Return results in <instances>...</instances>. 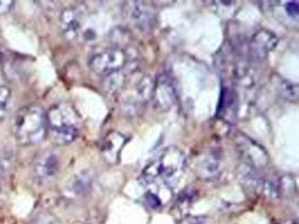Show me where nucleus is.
I'll return each mask as SVG.
<instances>
[{
  "mask_svg": "<svg viewBox=\"0 0 299 224\" xmlns=\"http://www.w3.org/2000/svg\"><path fill=\"white\" fill-rule=\"evenodd\" d=\"M279 92L281 96L289 99V100H296L298 97V86L294 83H290V82L287 81H280L278 85Z\"/></svg>",
  "mask_w": 299,
  "mask_h": 224,
  "instance_id": "nucleus-16",
  "label": "nucleus"
},
{
  "mask_svg": "<svg viewBox=\"0 0 299 224\" xmlns=\"http://www.w3.org/2000/svg\"><path fill=\"white\" fill-rule=\"evenodd\" d=\"M10 102V90L7 86H0V119L6 116Z\"/></svg>",
  "mask_w": 299,
  "mask_h": 224,
  "instance_id": "nucleus-17",
  "label": "nucleus"
},
{
  "mask_svg": "<svg viewBox=\"0 0 299 224\" xmlns=\"http://www.w3.org/2000/svg\"><path fill=\"white\" fill-rule=\"evenodd\" d=\"M222 167L221 157L214 151L204 155L197 165L198 175L203 178H212L220 173Z\"/></svg>",
  "mask_w": 299,
  "mask_h": 224,
  "instance_id": "nucleus-12",
  "label": "nucleus"
},
{
  "mask_svg": "<svg viewBox=\"0 0 299 224\" xmlns=\"http://www.w3.org/2000/svg\"><path fill=\"white\" fill-rule=\"evenodd\" d=\"M91 187V177L86 173L74 175L65 185V194L71 197H82L89 192Z\"/></svg>",
  "mask_w": 299,
  "mask_h": 224,
  "instance_id": "nucleus-13",
  "label": "nucleus"
},
{
  "mask_svg": "<svg viewBox=\"0 0 299 224\" xmlns=\"http://www.w3.org/2000/svg\"><path fill=\"white\" fill-rule=\"evenodd\" d=\"M75 224H85V223H81V222H78V223H75Z\"/></svg>",
  "mask_w": 299,
  "mask_h": 224,
  "instance_id": "nucleus-26",
  "label": "nucleus"
},
{
  "mask_svg": "<svg viewBox=\"0 0 299 224\" xmlns=\"http://www.w3.org/2000/svg\"><path fill=\"white\" fill-rule=\"evenodd\" d=\"M128 61L127 54L119 47H110L93 54L89 60V68L100 76H110L124 68Z\"/></svg>",
  "mask_w": 299,
  "mask_h": 224,
  "instance_id": "nucleus-4",
  "label": "nucleus"
},
{
  "mask_svg": "<svg viewBox=\"0 0 299 224\" xmlns=\"http://www.w3.org/2000/svg\"><path fill=\"white\" fill-rule=\"evenodd\" d=\"M288 224H297V221H296V220H292V221H290Z\"/></svg>",
  "mask_w": 299,
  "mask_h": 224,
  "instance_id": "nucleus-24",
  "label": "nucleus"
},
{
  "mask_svg": "<svg viewBox=\"0 0 299 224\" xmlns=\"http://www.w3.org/2000/svg\"><path fill=\"white\" fill-rule=\"evenodd\" d=\"M0 62H2V53H0Z\"/></svg>",
  "mask_w": 299,
  "mask_h": 224,
  "instance_id": "nucleus-25",
  "label": "nucleus"
},
{
  "mask_svg": "<svg viewBox=\"0 0 299 224\" xmlns=\"http://www.w3.org/2000/svg\"><path fill=\"white\" fill-rule=\"evenodd\" d=\"M176 98L177 94H176L175 85L168 75L162 74L155 79L151 99L154 100L155 107L158 110L164 111L172 108L176 102Z\"/></svg>",
  "mask_w": 299,
  "mask_h": 224,
  "instance_id": "nucleus-6",
  "label": "nucleus"
},
{
  "mask_svg": "<svg viewBox=\"0 0 299 224\" xmlns=\"http://www.w3.org/2000/svg\"><path fill=\"white\" fill-rule=\"evenodd\" d=\"M127 137L119 131H110L105 136L102 146H101V155L105 163L109 165H114L119 162L121 150L127 143Z\"/></svg>",
  "mask_w": 299,
  "mask_h": 224,
  "instance_id": "nucleus-7",
  "label": "nucleus"
},
{
  "mask_svg": "<svg viewBox=\"0 0 299 224\" xmlns=\"http://www.w3.org/2000/svg\"><path fill=\"white\" fill-rule=\"evenodd\" d=\"M81 118L70 103H57L46 114V127L51 140L55 145L73 143L80 133Z\"/></svg>",
  "mask_w": 299,
  "mask_h": 224,
  "instance_id": "nucleus-2",
  "label": "nucleus"
},
{
  "mask_svg": "<svg viewBox=\"0 0 299 224\" xmlns=\"http://www.w3.org/2000/svg\"><path fill=\"white\" fill-rule=\"evenodd\" d=\"M13 132L17 143L22 146L40 143L48 133L44 110L36 104L21 108L14 118Z\"/></svg>",
  "mask_w": 299,
  "mask_h": 224,
  "instance_id": "nucleus-3",
  "label": "nucleus"
},
{
  "mask_svg": "<svg viewBox=\"0 0 299 224\" xmlns=\"http://www.w3.org/2000/svg\"><path fill=\"white\" fill-rule=\"evenodd\" d=\"M238 177L245 190L251 193H257L260 188H263V181L257 173V169L243 164L238 170Z\"/></svg>",
  "mask_w": 299,
  "mask_h": 224,
  "instance_id": "nucleus-14",
  "label": "nucleus"
},
{
  "mask_svg": "<svg viewBox=\"0 0 299 224\" xmlns=\"http://www.w3.org/2000/svg\"><path fill=\"white\" fill-rule=\"evenodd\" d=\"M186 158L177 147H168L144 169L143 178L148 185H171L184 172Z\"/></svg>",
  "mask_w": 299,
  "mask_h": 224,
  "instance_id": "nucleus-1",
  "label": "nucleus"
},
{
  "mask_svg": "<svg viewBox=\"0 0 299 224\" xmlns=\"http://www.w3.org/2000/svg\"><path fill=\"white\" fill-rule=\"evenodd\" d=\"M6 169H7V163H6L4 159L0 158V181L4 178Z\"/></svg>",
  "mask_w": 299,
  "mask_h": 224,
  "instance_id": "nucleus-23",
  "label": "nucleus"
},
{
  "mask_svg": "<svg viewBox=\"0 0 299 224\" xmlns=\"http://www.w3.org/2000/svg\"><path fill=\"white\" fill-rule=\"evenodd\" d=\"M128 18L137 27H149L152 21V13L144 3H131L128 6Z\"/></svg>",
  "mask_w": 299,
  "mask_h": 224,
  "instance_id": "nucleus-11",
  "label": "nucleus"
},
{
  "mask_svg": "<svg viewBox=\"0 0 299 224\" xmlns=\"http://www.w3.org/2000/svg\"><path fill=\"white\" fill-rule=\"evenodd\" d=\"M146 202H147V204L152 209H158L162 205L160 198L152 192L147 193V195H146Z\"/></svg>",
  "mask_w": 299,
  "mask_h": 224,
  "instance_id": "nucleus-19",
  "label": "nucleus"
},
{
  "mask_svg": "<svg viewBox=\"0 0 299 224\" xmlns=\"http://www.w3.org/2000/svg\"><path fill=\"white\" fill-rule=\"evenodd\" d=\"M31 224H62L57 217L50 213H40L34 217Z\"/></svg>",
  "mask_w": 299,
  "mask_h": 224,
  "instance_id": "nucleus-18",
  "label": "nucleus"
},
{
  "mask_svg": "<svg viewBox=\"0 0 299 224\" xmlns=\"http://www.w3.org/2000/svg\"><path fill=\"white\" fill-rule=\"evenodd\" d=\"M205 222H206V217L204 216H191L180 220L179 224H205Z\"/></svg>",
  "mask_w": 299,
  "mask_h": 224,
  "instance_id": "nucleus-21",
  "label": "nucleus"
},
{
  "mask_svg": "<svg viewBox=\"0 0 299 224\" xmlns=\"http://www.w3.org/2000/svg\"><path fill=\"white\" fill-rule=\"evenodd\" d=\"M58 168H60V161L58 157L53 151H44L35 159L34 172L37 178L42 182H50L54 178Z\"/></svg>",
  "mask_w": 299,
  "mask_h": 224,
  "instance_id": "nucleus-8",
  "label": "nucleus"
},
{
  "mask_svg": "<svg viewBox=\"0 0 299 224\" xmlns=\"http://www.w3.org/2000/svg\"><path fill=\"white\" fill-rule=\"evenodd\" d=\"M278 43L275 35L268 31H259L251 39L250 53L255 60H265V57L272 51Z\"/></svg>",
  "mask_w": 299,
  "mask_h": 224,
  "instance_id": "nucleus-9",
  "label": "nucleus"
},
{
  "mask_svg": "<svg viewBox=\"0 0 299 224\" xmlns=\"http://www.w3.org/2000/svg\"><path fill=\"white\" fill-rule=\"evenodd\" d=\"M193 199H194V193L191 192H184L178 197L176 204L174 206V213L175 216H177L179 220L185 219V216L189 214V211L193 204Z\"/></svg>",
  "mask_w": 299,
  "mask_h": 224,
  "instance_id": "nucleus-15",
  "label": "nucleus"
},
{
  "mask_svg": "<svg viewBox=\"0 0 299 224\" xmlns=\"http://www.w3.org/2000/svg\"><path fill=\"white\" fill-rule=\"evenodd\" d=\"M286 11L291 18L297 19L299 16V8H298V3L297 2H290L287 3L286 5Z\"/></svg>",
  "mask_w": 299,
  "mask_h": 224,
  "instance_id": "nucleus-20",
  "label": "nucleus"
},
{
  "mask_svg": "<svg viewBox=\"0 0 299 224\" xmlns=\"http://www.w3.org/2000/svg\"><path fill=\"white\" fill-rule=\"evenodd\" d=\"M14 2H9V0H5V2H0V15H5L6 13L14 7Z\"/></svg>",
  "mask_w": 299,
  "mask_h": 224,
  "instance_id": "nucleus-22",
  "label": "nucleus"
},
{
  "mask_svg": "<svg viewBox=\"0 0 299 224\" xmlns=\"http://www.w3.org/2000/svg\"><path fill=\"white\" fill-rule=\"evenodd\" d=\"M82 19H83V13L80 8L71 7L64 10L61 15V27L64 36L67 39L78 37L82 28Z\"/></svg>",
  "mask_w": 299,
  "mask_h": 224,
  "instance_id": "nucleus-10",
  "label": "nucleus"
},
{
  "mask_svg": "<svg viewBox=\"0 0 299 224\" xmlns=\"http://www.w3.org/2000/svg\"><path fill=\"white\" fill-rule=\"evenodd\" d=\"M237 150L244 159V164L258 169L265 167L269 162V156L262 146L248 138L247 136H238L236 138Z\"/></svg>",
  "mask_w": 299,
  "mask_h": 224,
  "instance_id": "nucleus-5",
  "label": "nucleus"
}]
</instances>
